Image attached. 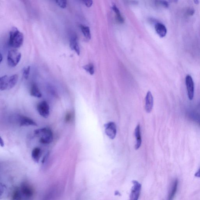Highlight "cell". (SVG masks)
<instances>
[{
	"label": "cell",
	"instance_id": "cell-1",
	"mask_svg": "<svg viewBox=\"0 0 200 200\" xmlns=\"http://www.w3.org/2000/svg\"><path fill=\"white\" fill-rule=\"evenodd\" d=\"M24 42V35L23 33L18 30L17 27H13L10 33L9 44L11 47L14 48H19L22 45Z\"/></svg>",
	"mask_w": 200,
	"mask_h": 200
},
{
	"label": "cell",
	"instance_id": "cell-2",
	"mask_svg": "<svg viewBox=\"0 0 200 200\" xmlns=\"http://www.w3.org/2000/svg\"><path fill=\"white\" fill-rule=\"evenodd\" d=\"M34 133L36 135L40 136V142L42 144H49L53 141V133L49 128H44L36 129L34 131Z\"/></svg>",
	"mask_w": 200,
	"mask_h": 200
},
{
	"label": "cell",
	"instance_id": "cell-3",
	"mask_svg": "<svg viewBox=\"0 0 200 200\" xmlns=\"http://www.w3.org/2000/svg\"><path fill=\"white\" fill-rule=\"evenodd\" d=\"M21 58V54L17 50L9 51L7 56V62L10 67H14L18 65Z\"/></svg>",
	"mask_w": 200,
	"mask_h": 200
},
{
	"label": "cell",
	"instance_id": "cell-4",
	"mask_svg": "<svg viewBox=\"0 0 200 200\" xmlns=\"http://www.w3.org/2000/svg\"><path fill=\"white\" fill-rule=\"evenodd\" d=\"M37 110L39 114L42 117L47 118L49 115V106L46 101L40 102L37 105Z\"/></svg>",
	"mask_w": 200,
	"mask_h": 200
},
{
	"label": "cell",
	"instance_id": "cell-5",
	"mask_svg": "<svg viewBox=\"0 0 200 200\" xmlns=\"http://www.w3.org/2000/svg\"><path fill=\"white\" fill-rule=\"evenodd\" d=\"M105 132L111 139L115 138L116 134V126L114 122H109L104 125Z\"/></svg>",
	"mask_w": 200,
	"mask_h": 200
},
{
	"label": "cell",
	"instance_id": "cell-6",
	"mask_svg": "<svg viewBox=\"0 0 200 200\" xmlns=\"http://www.w3.org/2000/svg\"><path fill=\"white\" fill-rule=\"evenodd\" d=\"M133 186L131 190L129 200H138L141 193V185L136 181H133Z\"/></svg>",
	"mask_w": 200,
	"mask_h": 200
},
{
	"label": "cell",
	"instance_id": "cell-7",
	"mask_svg": "<svg viewBox=\"0 0 200 200\" xmlns=\"http://www.w3.org/2000/svg\"><path fill=\"white\" fill-rule=\"evenodd\" d=\"M186 84L187 90L188 97L192 100L194 95V84L192 77L188 75L186 77Z\"/></svg>",
	"mask_w": 200,
	"mask_h": 200
},
{
	"label": "cell",
	"instance_id": "cell-8",
	"mask_svg": "<svg viewBox=\"0 0 200 200\" xmlns=\"http://www.w3.org/2000/svg\"><path fill=\"white\" fill-rule=\"evenodd\" d=\"M20 189L22 194L27 198H31L34 194V190L33 188L27 182H23L22 184Z\"/></svg>",
	"mask_w": 200,
	"mask_h": 200
},
{
	"label": "cell",
	"instance_id": "cell-9",
	"mask_svg": "<svg viewBox=\"0 0 200 200\" xmlns=\"http://www.w3.org/2000/svg\"><path fill=\"white\" fill-rule=\"evenodd\" d=\"M154 100L151 92L147 93L145 98V109L147 113H149L152 110Z\"/></svg>",
	"mask_w": 200,
	"mask_h": 200
},
{
	"label": "cell",
	"instance_id": "cell-10",
	"mask_svg": "<svg viewBox=\"0 0 200 200\" xmlns=\"http://www.w3.org/2000/svg\"><path fill=\"white\" fill-rule=\"evenodd\" d=\"M70 47L72 50H75L77 55H80V49L76 35L74 34L71 36L70 40Z\"/></svg>",
	"mask_w": 200,
	"mask_h": 200
},
{
	"label": "cell",
	"instance_id": "cell-11",
	"mask_svg": "<svg viewBox=\"0 0 200 200\" xmlns=\"http://www.w3.org/2000/svg\"><path fill=\"white\" fill-rule=\"evenodd\" d=\"M20 126H37V124L33 119L26 116H21L19 118Z\"/></svg>",
	"mask_w": 200,
	"mask_h": 200
},
{
	"label": "cell",
	"instance_id": "cell-12",
	"mask_svg": "<svg viewBox=\"0 0 200 200\" xmlns=\"http://www.w3.org/2000/svg\"><path fill=\"white\" fill-rule=\"evenodd\" d=\"M178 185V181L177 179H174L171 186L167 200H173L177 190Z\"/></svg>",
	"mask_w": 200,
	"mask_h": 200
},
{
	"label": "cell",
	"instance_id": "cell-13",
	"mask_svg": "<svg viewBox=\"0 0 200 200\" xmlns=\"http://www.w3.org/2000/svg\"><path fill=\"white\" fill-rule=\"evenodd\" d=\"M156 32L160 37H164L167 33V30L164 24L161 23H157L155 26Z\"/></svg>",
	"mask_w": 200,
	"mask_h": 200
},
{
	"label": "cell",
	"instance_id": "cell-14",
	"mask_svg": "<svg viewBox=\"0 0 200 200\" xmlns=\"http://www.w3.org/2000/svg\"><path fill=\"white\" fill-rule=\"evenodd\" d=\"M135 135L136 138V144L135 149H138L141 146V127L138 124L135 128Z\"/></svg>",
	"mask_w": 200,
	"mask_h": 200
},
{
	"label": "cell",
	"instance_id": "cell-15",
	"mask_svg": "<svg viewBox=\"0 0 200 200\" xmlns=\"http://www.w3.org/2000/svg\"><path fill=\"white\" fill-rule=\"evenodd\" d=\"M30 94L31 96L38 98H40L42 97V93L39 90V87L35 83L32 84L30 90Z\"/></svg>",
	"mask_w": 200,
	"mask_h": 200
},
{
	"label": "cell",
	"instance_id": "cell-16",
	"mask_svg": "<svg viewBox=\"0 0 200 200\" xmlns=\"http://www.w3.org/2000/svg\"><path fill=\"white\" fill-rule=\"evenodd\" d=\"M8 78L7 75L3 76L0 78V90L4 91L8 88Z\"/></svg>",
	"mask_w": 200,
	"mask_h": 200
},
{
	"label": "cell",
	"instance_id": "cell-17",
	"mask_svg": "<svg viewBox=\"0 0 200 200\" xmlns=\"http://www.w3.org/2000/svg\"><path fill=\"white\" fill-rule=\"evenodd\" d=\"M41 156V150L40 149L36 147L32 151V158L35 162L38 163L40 161Z\"/></svg>",
	"mask_w": 200,
	"mask_h": 200
},
{
	"label": "cell",
	"instance_id": "cell-18",
	"mask_svg": "<svg viewBox=\"0 0 200 200\" xmlns=\"http://www.w3.org/2000/svg\"><path fill=\"white\" fill-rule=\"evenodd\" d=\"M18 79V76L17 74H14L9 77L8 90L11 89L16 85Z\"/></svg>",
	"mask_w": 200,
	"mask_h": 200
},
{
	"label": "cell",
	"instance_id": "cell-19",
	"mask_svg": "<svg viewBox=\"0 0 200 200\" xmlns=\"http://www.w3.org/2000/svg\"><path fill=\"white\" fill-rule=\"evenodd\" d=\"M80 28H81L84 37L88 40H90L91 38V35L90 33V28L87 26L81 25Z\"/></svg>",
	"mask_w": 200,
	"mask_h": 200
},
{
	"label": "cell",
	"instance_id": "cell-20",
	"mask_svg": "<svg viewBox=\"0 0 200 200\" xmlns=\"http://www.w3.org/2000/svg\"><path fill=\"white\" fill-rule=\"evenodd\" d=\"M22 194L20 188H15L13 191L11 200H21Z\"/></svg>",
	"mask_w": 200,
	"mask_h": 200
},
{
	"label": "cell",
	"instance_id": "cell-21",
	"mask_svg": "<svg viewBox=\"0 0 200 200\" xmlns=\"http://www.w3.org/2000/svg\"><path fill=\"white\" fill-rule=\"evenodd\" d=\"M112 8L113 11L115 12V14H116V19L119 23H123L124 22V19L122 16L121 15L120 11L119 9L115 4L113 5Z\"/></svg>",
	"mask_w": 200,
	"mask_h": 200
},
{
	"label": "cell",
	"instance_id": "cell-22",
	"mask_svg": "<svg viewBox=\"0 0 200 200\" xmlns=\"http://www.w3.org/2000/svg\"><path fill=\"white\" fill-rule=\"evenodd\" d=\"M83 69L89 73L90 75H93L94 74V67L92 63H89L83 67Z\"/></svg>",
	"mask_w": 200,
	"mask_h": 200
},
{
	"label": "cell",
	"instance_id": "cell-23",
	"mask_svg": "<svg viewBox=\"0 0 200 200\" xmlns=\"http://www.w3.org/2000/svg\"><path fill=\"white\" fill-rule=\"evenodd\" d=\"M31 67L28 66L26 67H25L23 71V76L26 80H27L29 78V75L30 74Z\"/></svg>",
	"mask_w": 200,
	"mask_h": 200
},
{
	"label": "cell",
	"instance_id": "cell-24",
	"mask_svg": "<svg viewBox=\"0 0 200 200\" xmlns=\"http://www.w3.org/2000/svg\"><path fill=\"white\" fill-rule=\"evenodd\" d=\"M55 2L57 3L61 8H65L67 7V1H65V0H59V1H55Z\"/></svg>",
	"mask_w": 200,
	"mask_h": 200
},
{
	"label": "cell",
	"instance_id": "cell-25",
	"mask_svg": "<svg viewBox=\"0 0 200 200\" xmlns=\"http://www.w3.org/2000/svg\"><path fill=\"white\" fill-rule=\"evenodd\" d=\"M157 5L161 6L165 8H168L169 6V2L166 1H157Z\"/></svg>",
	"mask_w": 200,
	"mask_h": 200
},
{
	"label": "cell",
	"instance_id": "cell-26",
	"mask_svg": "<svg viewBox=\"0 0 200 200\" xmlns=\"http://www.w3.org/2000/svg\"><path fill=\"white\" fill-rule=\"evenodd\" d=\"M82 2L85 4L86 6L87 7H88V8L91 7L93 4V1H91V0H90V1H86V0H85V1H82Z\"/></svg>",
	"mask_w": 200,
	"mask_h": 200
},
{
	"label": "cell",
	"instance_id": "cell-27",
	"mask_svg": "<svg viewBox=\"0 0 200 200\" xmlns=\"http://www.w3.org/2000/svg\"><path fill=\"white\" fill-rule=\"evenodd\" d=\"M71 114L69 113L67 114L66 116L65 117V120L66 122H68L71 119Z\"/></svg>",
	"mask_w": 200,
	"mask_h": 200
},
{
	"label": "cell",
	"instance_id": "cell-28",
	"mask_svg": "<svg viewBox=\"0 0 200 200\" xmlns=\"http://www.w3.org/2000/svg\"><path fill=\"white\" fill-rule=\"evenodd\" d=\"M49 153H47V154L46 155H45V157H43V160H42V163H45V162H46L47 160L48 157H49Z\"/></svg>",
	"mask_w": 200,
	"mask_h": 200
},
{
	"label": "cell",
	"instance_id": "cell-29",
	"mask_svg": "<svg viewBox=\"0 0 200 200\" xmlns=\"http://www.w3.org/2000/svg\"><path fill=\"white\" fill-rule=\"evenodd\" d=\"M188 12L190 15H193L194 14V12H195V11L193 9H190L188 10Z\"/></svg>",
	"mask_w": 200,
	"mask_h": 200
},
{
	"label": "cell",
	"instance_id": "cell-30",
	"mask_svg": "<svg viewBox=\"0 0 200 200\" xmlns=\"http://www.w3.org/2000/svg\"><path fill=\"white\" fill-rule=\"evenodd\" d=\"M0 145H1V146L2 147H4V141H3V140H2V138L1 137V138H0Z\"/></svg>",
	"mask_w": 200,
	"mask_h": 200
},
{
	"label": "cell",
	"instance_id": "cell-31",
	"mask_svg": "<svg viewBox=\"0 0 200 200\" xmlns=\"http://www.w3.org/2000/svg\"><path fill=\"white\" fill-rule=\"evenodd\" d=\"M195 176L197 177L200 178V168L195 174Z\"/></svg>",
	"mask_w": 200,
	"mask_h": 200
},
{
	"label": "cell",
	"instance_id": "cell-32",
	"mask_svg": "<svg viewBox=\"0 0 200 200\" xmlns=\"http://www.w3.org/2000/svg\"><path fill=\"white\" fill-rule=\"evenodd\" d=\"M3 59V57L2 54L1 53V55H0V62L1 63L2 62Z\"/></svg>",
	"mask_w": 200,
	"mask_h": 200
},
{
	"label": "cell",
	"instance_id": "cell-33",
	"mask_svg": "<svg viewBox=\"0 0 200 200\" xmlns=\"http://www.w3.org/2000/svg\"><path fill=\"white\" fill-rule=\"evenodd\" d=\"M194 2L195 3V4H198L199 3V1L196 0V1H194Z\"/></svg>",
	"mask_w": 200,
	"mask_h": 200
}]
</instances>
